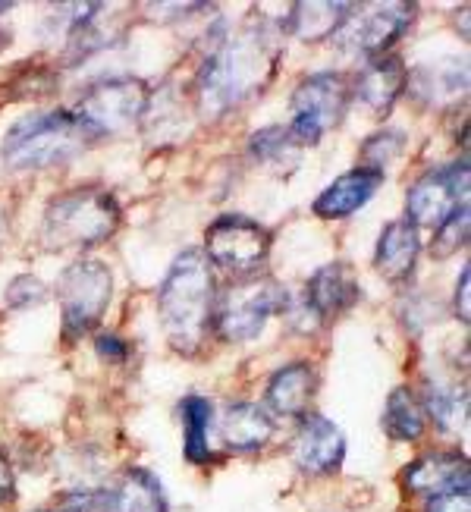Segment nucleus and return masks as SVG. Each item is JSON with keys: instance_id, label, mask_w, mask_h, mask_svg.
<instances>
[{"instance_id": "15", "label": "nucleus", "mask_w": 471, "mask_h": 512, "mask_svg": "<svg viewBox=\"0 0 471 512\" xmlns=\"http://www.w3.org/2000/svg\"><path fill=\"white\" fill-rule=\"evenodd\" d=\"M380 186H384V173L368 170V167H355L343 176H336V180L314 198L311 211L321 220H346L358 208H365Z\"/></svg>"}, {"instance_id": "8", "label": "nucleus", "mask_w": 471, "mask_h": 512, "mask_svg": "<svg viewBox=\"0 0 471 512\" xmlns=\"http://www.w3.org/2000/svg\"><path fill=\"white\" fill-rule=\"evenodd\" d=\"M148 101L151 95L142 79L114 76V79H101L95 85H88L73 110V117L92 132L95 139H101V136L123 132L126 126L142 120Z\"/></svg>"}, {"instance_id": "6", "label": "nucleus", "mask_w": 471, "mask_h": 512, "mask_svg": "<svg viewBox=\"0 0 471 512\" xmlns=\"http://www.w3.org/2000/svg\"><path fill=\"white\" fill-rule=\"evenodd\" d=\"M352 101V82L343 73L305 76L293 92V123L286 126L296 148L318 145L330 129L343 123Z\"/></svg>"}, {"instance_id": "16", "label": "nucleus", "mask_w": 471, "mask_h": 512, "mask_svg": "<svg viewBox=\"0 0 471 512\" xmlns=\"http://www.w3.org/2000/svg\"><path fill=\"white\" fill-rule=\"evenodd\" d=\"M402 484H406V491H412L418 497H437L443 491H462V487H471L468 459L459 453H428V456H421V459L406 465Z\"/></svg>"}, {"instance_id": "24", "label": "nucleus", "mask_w": 471, "mask_h": 512, "mask_svg": "<svg viewBox=\"0 0 471 512\" xmlns=\"http://www.w3.org/2000/svg\"><path fill=\"white\" fill-rule=\"evenodd\" d=\"M183 453L192 465H208L211 462V447H208V431H211V403L205 396H186L183 406Z\"/></svg>"}, {"instance_id": "19", "label": "nucleus", "mask_w": 471, "mask_h": 512, "mask_svg": "<svg viewBox=\"0 0 471 512\" xmlns=\"http://www.w3.org/2000/svg\"><path fill=\"white\" fill-rule=\"evenodd\" d=\"M418 255H421V236H418V227L412 220H390L377 239V252H374V267L387 280L393 283H402L409 280L415 264H418Z\"/></svg>"}, {"instance_id": "23", "label": "nucleus", "mask_w": 471, "mask_h": 512, "mask_svg": "<svg viewBox=\"0 0 471 512\" xmlns=\"http://www.w3.org/2000/svg\"><path fill=\"white\" fill-rule=\"evenodd\" d=\"M380 425H384V431H387V437L393 443H415V440H421L428 418H424V409H421V403H418L409 387H396L387 396Z\"/></svg>"}, {"instance_id": "17", "label": "nucleus", "mask_w": 471, "mask_h": 512, "mask_svg": "<svg viewBox=\"0 0 471 512\" xmlns=\"http://www.w3.org/2000/svg\"><path fill=\"white\" fill-rule=\"evenodd\" d=\"M406 79H409V70L402 66V57L384 54L362 66V73H358L352 85V95H358V101L371 107L374 114H387L399 101V95L406 92Z\"/></svg>"}, {"instance_id": "32", "label": "nucleus", "mask_w": 471, "mask_h": 512, "mask_svg": "<svg viewBox=\"0 0 471 512\" xmlns=\"http://www.w3.org/2000/svg\"><path fill=\"white\" fill-rule=\"evenodd\" d=\"M453 305H456V318H459L462 324H468V321H471V271H468V267L459 274Z\"/></svg>"}, {"instance_id": "25", "label": "nucleus", "mask_w": 471, "mask_h": 512, "mask_svg": "<svg viewBox=\"0 0 471 512\" xmlns=\"http://www.w3.org/2000/svg\"><path fill=\"white\" fill-rule=\"evenodd\" d=\"M421 409H424V418H431L440 431H456L459 425H465L468 396H465V390L434 384V387H428V393H424Z\"/></svg>"}, {"instance_id": "3", "label": "nucleus", "mask_w": 471, "mask_h": 512, "mask_svg": "<svg viewBox=\"0 0 471 512\" xmlns=\"http://www.w3.org/2000/svg\"><path fill=\"white\" fill-rule=\"evenodd\" d=\"M92 142L98 139L70 110H44V114H29L16 120L7 129L0 158L10 170H44L73 161Z\"/></svg>"}, {"instance_id": "37", "label": "nucleus", "mask_w": 471, "mask_h": 512, "mask_svg": "<svg viewBox=\"0 0 471 512\" xmlns=\"http://www.w3.org/2000/svg\"><path fill=\"white\" fill-rule=\"evenodd\" d=\"M0 236H4V214H0Z\"/></svg>"}, {"instance_id": "26", "label": "nucleus", "mask_w": 471, "mask_h": 512, "mask_svg": "<svg viewBox=\"0 0 471 512\" xmlns=\"http://www.w3.org/2000/svg\"><path fill=\"white\" fill-rule=\"evenodd\" d=\"M402 148H406V136H402L399 129L374 132V136H371V139L365 142V148H362V167L384 173L387 164L402 154Z\"/></svg>"}, {"instance_id": "9", "label": "nucleus", "mask_w": 471, "mask_h": 512, "mask_svg": "<svg viewBox=\"0 0 471 512\" xmlns=\"http://www.w3.org/2000/svg\"><path fill=\"white\" fill-rule=\"evenodd\" d=\"M205 258L233 277H252L271 255V233L245 214H223L205 233Z\"/></svg>"}, {"instance_id": "27", "label": "nucleus", "mask_w": 471, "mask_h": 512, "mask_svg": "<svg viewBox=\"0 0 471 512\" xmlns=\"http://www.w3.org/2000/svg\"><path fill=\"white\" fill-rule=\"evenodd\" d=\"M252 154L261 161V164H277V161H286L289 151H296L293 139H289V132L283 126H267L261 132H255L252 142H249Z\"/></svg>"}, {"instance_id": "7", "label": "nucleus", "mask_w": 471, "mask_h": 512, "mask_svg": "<svg viewBox=\"0 0 471 512\" xmlns=\"http://www.w3.org/2000/svg\"><path fill=\"white\" fill-rule=\"evenodd\" d=\"M110 293H114V277H110V267L104 261L82 258L63 267L57 280V302L66 343H76L88 330L98 327L110 305Z\"/></svg>"}, {"instance_id": "5", "label": "nucleus", "mask_w": 471, "mask_h": 512, "mask_svg": "<svg viewBox=\"0 0 471 512\" xmlns=\"http://www.w3.org/2000/svg\"><path fill=\"white\" fill-rule=\"evenodd\" d=\"M289 308L286 286L274 277H239L227 286V293L217 296L214 327L223 343H249L264 330L274 315Z\"/></svg>"}, {"instance_id": "35", "label": "nucleus", "mask_w": 471, "mask_h": 512, "mask_svg": "<svg viewBox=\"0 0 471 512\" xmlns=\"http://www.w3.org/2000/svg\"><path fill=\"white\" fill-rule=\"evenodd\" d=\"M7 44H10V32H4V29H0V51H4Z\"/></svg>"}, {"instance_id": "14", "label": "nucleus", "mask_w": 471, "mask_h": 512, "mask_svg": "<svg viewBox=\"0 0 471 512\" xmlns=\"http://www.w3.org/2000/svg\"><path fill=\"white\" fill-rule=\"evenodd\" d=\"M358 296H362V289H358V280L349 271V264H324L305 286V311L318 321H330L346 315L358 302Z\"/></svg>"}, {"instance_id": "18", "label": "nucleus", "mask_w": 471, "mask_h": 512, "mask_svg": "<svg viewBox=\"0 0 471 512\" xmlns=\"http://www.w3.org/2000/svg\"><path fill=\"white\" fill-rule=\"evenodd\" d=\"M406 85L421 104H431V107L456 104L468 92V66L465 60L443 57L437 63L418 66L415 73H409Z\"/></svg>"}, {"instance_id": "20", "label": "nucleus", "mask_w": 471, "mask_h": 512, "mask_svg": "<svg viewBox=\"0 0 471 512\" xmlns=\"http://www.w3.org/2000/svg\"><path fill=\"white\" fill-rule=\"evenodd\" d=\"M220 440L233 453H258L274 437V418L258 403H236L220 418Z\"/></svg>"}, {"instance_id": "33", "label": "nucleus", "mask_w": 471, "mask_h": 512, "mask_svg": "<svg viewBox=\"0 0 471 512\" xmlns=\"http://www.w3.org/2000/svg\"><path fill=\"white\" fill-rule=\"evenodd\" d=\"M98 355L104 362H110V365H120V362H126V352H129V346L120 340V337H114V333H104V337H98Z\"/></svg>"}, {"instance_id": "12", "label": "nucleus", "mask_w": 471, "mask_h": 512, "mask_svg": "<svg viewBox=\"0 0 471 512\" xmlns=\"http://www.w3.org/2000/svg\"><path fill=\"white\" fill-rule=\"evenodd\" d=\"M63 512H167V500L148 469H129L107 491H79L66 500Z\"/></svg>"}, {"instance_id": "36", "label": "nucleus", "mask_w": 471, "mask_h": 512, "mask_svg": "<svg viewBox=\"0 0 471 512\" xmlns=\"http://www.w3.org/2000/svg\"><path fill=\"white\" fill-rule=\"evenodd\" d=\"M10 7H13V4H10V0H0V13H7Z\"/></svg>"}, {"instance_id": "2", "label": "nucleus", "mask_w": 471, "mask_h": 512, "mask_svg": "<svg viewBox=\"0 0 471 512\" xmlns=\"http://www.w3.org/2000/svg\"><path fill=\"white\" fill-rule=\"evenodd\" d=\"M157 311H161L164 333L176 352L192 355L201 349L217 311V280L205 252L186 249L170 264L157 289Z\"/></svg>"}, {"instance_id": "22", "label": "nucleus", "mask_w": 471, "mask_h": 512, "mask_svg": "<svg viewBox=\"0 0 471 512\" xmlns=\"http://www.w3.org/2000/svg\"><path fill=\"white\" fill-rule=\"evenodd\" d=\"M267 406H271L277 415L286 418H305L308 415V403L314 396V371L305 362H293L280 368L271 381H267Z\"/></svg>"}, {"instance_id": "28", "label": "nucleus", "mask_w": 471, "mask_h": 512, "mask_svg": "<svg viewBox=\"0 0 471 512\" xmlns=\"http://www.w3.org/2000/svg\"><path fill=\"white\" fill-rule=\"evenodd\" d=\"M465 239H468V205L459 208L450 220H446L443 227L434 230V246H431V255L434 258H446V255H453L456 249L465 246Z\"/></svg>"}, {"instance_id": "11", "label": "nucleus", "mask_w": 471, "mask_h": 512, "mask_svg": "<svg viewBox=\"0 0 471 512\" xmlns=\"http://www.w3.org/2000/svg\"><path fill=\"white\" fill-rule=\"evenodd\" d=\"M358 16H349L343 22V29L333 35V41L340 44L346 54L355 57H384L387 48L409 32L412 19H415V7L402 4V0H390V4H374L365 10H352Z\"/></svg>"}, {"instance_id": "13", "label": "nucleus", "mask_w": 471, "mask_h": 512, "mask_svg": "<svg viewBox=\"0 0 471 512\" xmlns=\"http://www.w3.org/2000/svg\"><path fill=\"white\" fill-rule=\"evenodd\" d=\"M346 459V437L324 415H305L293 440V462L305 475H333Z\"/></svg>"}, {"instance_id": "31", "label": "nucleus", "mask_w": 471, "mask_h": 512, "mask_svg": "<svg viewBox=\"0 0 471 512\" xmlns=\"http://www.w3.org/2000/svg\"><path fill=\"white\" fill-rule=\"evenodd\" d=\"M145 13H154L151 19H157V22H173V19H179V16H189V13H201L205 10V4H145L142 7Z\"/></svg>"}, {"instance_id": "30", "label": "nucleus", "mask_w": 471, "mask_h": 512, "mask_svg": "<svg viewBox=\"0 0 471 512\" xmlns=\"http://www.w3.org/2000/svg\"><path fill=\"white\" fill-rule=\"evenodd\" d=\"M428 512H471L468 487H462V491H443L437 497H428Z\"/></svg>"}, {"instance_id": "21", "label": "nucleus", "mask_w": 471, "mask_h": 512, "mask_svg": "<svg viewBox=\"0 0 471 512\" xmlns=\"http://www.w3.org/2000/svg\"><path fill=\"white\" fill-rule=\"evenodd\" d=\"M355 4H333V0H308V4H293L286 16V32L299 41H330L343 29V22L352 16Z\"/></svg>"}, {"instance_id": "4", "label": "nucleus", "mask_w": 471, "mask_h": 512, "mask_svg": "<svg viewBox=\"0 0 471 512\" xmlns=\"http://www.w3.org/2000/svg\"><path fill=\"white\" fill-rule=\"evenodd\" d=\"M120 227V205L104 189H70L51 198L41 220V239L48 249H88L107 242Z\"/></svg>"}, {"instance_id": "29", "label": "nucleus", "mask_w": 471, "mask_h": 512, "mask_svg": "<svg viewBox=\"0 0 471 512\" xmlns=\"http://www.w3.org/2000/svg\"><path fill=\"white\" fill-rule=\"evenodd\" d=\"M44 299H48V286L32 274H19L16 280H10L4 293L7 308H32V305H41Z\"/></svg>"}, {"instance_id": "1", "label": "nucleus", "mask_w": 471, "mask_h": 512, "mask_svg": "<svg viewBox=\"0 0 471 512\" xmlns=\"http://www.w3.org/2000/svg\"><path fill=\"white\" fill-rule=\"evenodd\" d=\"M280 63V35L267 22H252L236 35H217L195 76L198 110L223 117L227 110L261 95Z\"/></svg>"}, {"instance_id": "10", "label": "nucleus", "mask_w": 471, "mask_h": 512, "mask_svg": "<svg viewBox=\"0 0 471 512\" xmlns=\"http://www.w3.org/2000/svg\"><path fill=\"white\" fill-rule=\"evenodd\" d=\"M468 205V161L434 167L409 186L406 211L415 227L437 230Z\"/></svg>"}, {"instance_id": "34", "label": "nucleus", "mask_w": 471, "mask_h": 512, "mask_svg": "<svg viewBox=\"0 0 471 512\" xmlns=\"http://www.w3.org/2000/svg\"><path fill=\"white\" fill-rule=\"evenodd\" d=\"M16 497V478H13V465L7 459V453L0 450V506L10 503Z\"/></svg>"}]
</instances>
